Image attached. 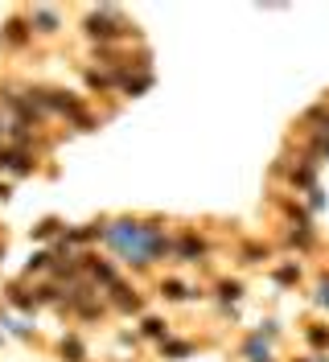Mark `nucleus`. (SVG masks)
<instances>
[{
  "instance_id": "nucleus-1",
  "label": "nucleus",
  "mask_w": 329,
  "mask_h": 362,
  "mask_svg": "<svg viewBox=\"0 0 329 362\" xmlns=\"http://www.w3.org/2000/svg\"><path fill=\"white\" fill-rule=\"evenodd\" d=\"M161 292H165V297H173V301H182V297H186V288H182L177 280H169V284H161Z\"/></svg>"
},
{
  "instance_id": "nucleus-2",
  "label": "nucleus",
  "mask_w": 329,
  "mask_h": 362,
  "mask_svg": "<svg viewBox=\"0 0 329 362\" xmlns=\"http://www.w3.org/2000/svg\"><path fill=\"white\" fill-rule=\"evenodd\" d=\"M62 350L70 354V362H83V350H79V342H74V338H70V342H62Z\"/></svg>"
},
{
  "instance_id": "nucleus-3",
  "label": "nucleus",
  "mask_w": 329,
  "mask_h": 362,
  "mask_svg": "<svg viewBox=\"0 0 329 362\" xmlns=\"http://www.w3.org/2000/svg\"><path fill=\"white\" fill-rule=\"evenodd\" d=\"M182 255H206V247L193 243V239H186V243H182Z\"/></svg>"
},
{
  "instance_id": "nucleus-4",
  "label": "nucleus",
  "mask_w": 329,
  "mask_h": 362,
  "mask_svg": "<svg viewBox=\"0 0 329 362\" xmlns=\"http://www.w3.org/2000/svg\"><path fill=\"white\" fill-rule=\"evenodd\" d=\"M296 276H300V268H280V280H284V284H292Z\"/></svg>"
}]
</instances>
